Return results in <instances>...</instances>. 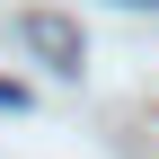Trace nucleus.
Listing matches in <instances>:
<instances>
[{
    "label": "nucleus",
    "mask_w": 159,
    "mask_h": 159,
    "mask_svg": "<svg viewBox=\"0 0 159 159\" xmlns=\"http://www.w3.org/2000/svg\"><path fill=\"white\" fill-rule=\"evenodd\" d=\"M18 35H27V44L44 53L53 71H80V27H71V18H53V9H27V18H18Z\"/></svg>",
    "instance_id": "f257e3e1"
}]
</instances>
